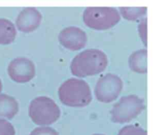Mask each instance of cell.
Returning a JSON list of instances; mask_svg holds the SVG:
<instances>
[{
    "mask_svg": "<svg viewBox=\"0 0 155 135\" xmlns=\"http://www.w3.org/2000/svg\"><path fill=\"white\" fill-rule=\"evenodd\" d=\"M107 63V57L103 51L97 49H89L74 57L71 61L70 69L73 75L85 77L104 71Z\"/></svg>",
    "mask_w": 155,
    "mask_h": 135,
    "instance_id": "1",
    "label": "cell"
},
{
    "mask_svg": "<svg viewBox=\"0 0 155 135\" xmlns=\"http://www.w3.org/2000/svg\"><path fill=\"white\" fill-rule=\"evenodd\" d=\"M62 103L71 107H84L92 100L91 89L84 80L71 78L65 81L58 89Z\"/></svg>",
    "mask_w": 155,
    "mask_h": 135,
    "instance_id": "2",
    "label": "cell"
},
{
    "mask_svg": "<svg viewBox=\"0 0 155 135\" xmlns=\"http://www.w3.org/2000/svg\"><path fill=\"white\" fill-rule=\"evenodd\" d=\"M28 115L35 124L48 125L58 120L61 111L53 100L46 96H39L30 102Z\"/></svg>",
    "mask_w": 155,
    "mask_h": 135,
    "instance_id": "3",
    "label": "cell"
},
{
    "mask_svg": "<svg viewBox=\"0 0 155 135\" xmlns=\"http://www.w3.org/2000/svg\"><path fill=\"white\" fill-rule=\"evenodd\" d=\"M120 19L116 9L108 7H89L83 13L86 26L95 30H105L115 26Z\"/></svg>",
    "mask_w": 155,
    "mask_h": 135,
    "instance_id": "4",
    "label": "cell"
},
{
    "mask_svg": "<svg viewBox=\"0 0 155 135\" xmlns=\"http://www.w3.org/2000/svg\"><path fill=\"white\" fill-rule=\"evenodd\" d=\"M144 100L136 95L124 96L111 109V120L114 123H127L136 118L145 109Z\"/></svg>",
    "mask_w": 155,
    "mask_h": 135,
    "instance_id": "5",
    "label": "cell"
},
{
    "mask_svg": "<svg viewBox=\"0 0 155 135\" xmlns=\"http://www.w3.org/2000/svg\"><path fill=\"white\" fill-rule=\"evenodd\" d=\"M123 83L120 77L113 74H107L97 81L94 88L96 99L102 103L115 100L122 89Z\"/></svg>",
    "mask_w": 155,
    "mask_h": 135,
    "instance_id": "6",
    "label": "cell"
},
{
    "mask_svg": "<svg viewBox=\"0 0 155 135\" xmlns=\"http://www.w3.org/2000/svg\"><path fill=\"white\" fill-rule=\"evenodd\" d=\"M8 74L15 82H28L35 75V64L31 60L27 58H16L8 64Z\"/></svg>",
    "mask_w": 155,
    "mask_h": 135,
    "instance_id": "7",
    "label": "cell"
},
{
    "mask_svg": "<svg viewBox=\"0 0 155 135\" xmlns=\"http://www.w3.org/2000/svg\"><path fill=\"white\" fill-rule=\"evenodd\" d=\"M58 39L60 43L66 49L78 50L85 47L87 41V36L81 29L70 26L60 32Z\"/></svg>",
    "mask_w": 155,
    "mask_h": 135,
    "instance_id": "8",
    "label": "cell"
},
{
    "mask_svg": "<svg viewBox=\"0 0 155 135\" xmlns=\"http://www.w3.org/2000/svg\"><path fill=\"white\" fill-rule=\"evenodd\" d=\"M42 20L41 13L35 7L24 9L18 15L16 25L19 30L29 33L36 30Z\"/></svg>",
    "mask_w": 155,
    "mask_h": 135,
    "instance_id": "9",
    "label": "cell"
},
{
    "mask_svg": "<svg viewBox=\"0 0 155 135\" xmlns=\"http://www.w3.org/2000/svg\"><path fill=\"white\" fill-rule=\"evenodd\" d=\"M18 110V103L15 98L5 94H0V119H12Z\"/></svg>",
    "mask_w": 155,
    "mask_h": 135,
    "instance_id": "10",
    "label": "cell"
},
{
    "mask_svg": "<svg viewBox=\"0 0 155 135\" xmlns=\"http://www.w3.org/2000/svg\"><path fill=\"white\" fill-rule=\"evenodd\" d=\"M147 50L143 49L134 52L128 59L129 66L133 72L144 74L147 72Z\"/></svg>",
    "mask_w": 155,
    "mask_h": 135,
    "instance_id": "11",
    "label": "cell"
},
{
    "mask_svg": "<svg viewBox=\"0 0 155 135\" xmlns=\"http://www.w3.org/2000/svg\"><path fill=\"white\" fill-rule=\"evenodd\" d=\"M16 36L14 24L8 19L0 18V44L12 43Z\"/></svg>",
    "mask_w": 155,
    "mask_h": 135,
    "instance_id": "12",
    "label": "cell"
},
{
    "mask_svg": "<svg viewBox=\"0 0 155 135\" xmlns=\"http://www.w3.org/2000/svg\"><path fill=\"white\" fill-rule=\"evenodd\" d=\"M147 7H119L122 16L130 21H135L146 13Z\"/></svg>",
    "mask_w": 155,
    "mask_h": 135,
    "instance_id": "13",
    "label": "cell"
},
{
    "mask_svg": "<svg viewBox=\"0 0 155 135\" xmlns=\"http://www.w3.org/2000/svg\"><path fill=\"white\" fill-rule=\"evenodd\" d=\"M117 135H147V133L139 126L131 125L121 128Z\"/></svg>",
    "mask_w": 155,
    "mask_h": 135,
    "instance_id": "14",
    "label": "cell"
},
{
    "mask_svg": "<svg viewBox=\"0 0 155 135\" xmlns=\"http://www.w3.org/2000/svg\"><path fill=\"white\" fill-rule=\"evenodd\" d=\"M0 135H15L13 126L4 119H0Z\"/></svg>",
    "mask_w": 155,
    "mask_h": 135,
    "instance_id": "15",
    "label": "cell"
},
{
    "mask_svg": "<svg viewBox=\"0 0 155 135\" xmlns=\"http://www.w3.org/2000/svg\"><path fill=\"white\" fill-rule=\"evenodd\" d=\"M30 135H59V133L51 127L41 126L35 128Z\"/></svg>",
    "mask_w": 155,
    "mask_h": 135,
    "instance_id": "16",
    "label": "cell"
},
{
    "mask_svg": "<svg viewBox=\"0 0 155 135\" xmlns=\"http://www.w3.org/2000/svg\"><path fill=\"white\" fill-rule=\"evenodd\" d=\"M139 33L142 38H144V43L147 42V19H144L139 25Z\"/></svg>",
    "mask_w": 155,
    "mask_h": 135,
    "instance_id": "17",
    "label": "cell"
},
{
    "mask_svg": "<svg viewBox=\"0 0 155 135\" xmlns=\"http://www.w3.org/2000/svg\"><path fill=\"white\" fill-rule=\"evenodd\" d=\"M2 82L0 80V92L2 91Z\"/></svg>",
    "mask_w": 155,
    "mask_h": 135,
    "instance_id": "18",
    "label": "cell"
},
{
    "mask_svg": "<svg viewBox=\"0 0 155 135\" xmlns=\"http://www.w3.org/2000/svg\"><path fill=\"white\" fill-rule=\"evenodd\" d=\"M92 135H104V134H93Z\"/></svg>",
    "mask_w": 155,
    "mask_h": 135,
    "instance_id": "19",
    "label": "cell"
}]
</instances>
